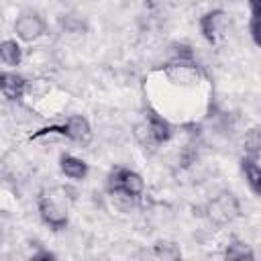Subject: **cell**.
Instances as JSON below:
<instances>
[{
	"mask_svg": "<svg viewBox=\"0 0 261 261\" xmlns=\"http://www.w3.org/2000/svg\"><path fill=\"white\" fill-rule=\"evenodd\" d=\"M145 181L143 177L126 167H114L106 177V192L110 196H124L128 200H135L143 196Z\"/></svg>",
	"mask_w": 261,
	"mask_h": 261,
	"instance_id": "cell-1",
	"label": "cell"
},
{
	"mask_svg": "<svg viewBox=\"0 0 261 261\" xmlns=\"http://www.w3.org/2000/svg\"><path fill=\"white\" fill-rule=\"evenodd\" d=\"M226 22H228V16H226L224 10H210V12L202 14L200 20H198L200 33H202V37L210 45H214V43H218L222 39L224 29H226Z\"/></svg>",
	"mask_w": 261,
	"mask_h": 261,
	"instance_id": "cell-5",
	"label": "cell"
},
{
	"mask_svg": "<svg viewBox=\"0 0 261 261\" xmlns=\"http://www.w3.org/2000/svg\"><path fill=\"white\" fill-rule=\"evenodd\" d=\"M241 169H243V173H245V179H247L251 192H253V194H261V169H259L257 159L245 155V157L241 159Z\"/></svg>",
	"mask_w": 261,
	"mask_h": 261,
	"instance_id": "cell-10",
	"label": "cell"
},
{
	"mask_svg": "<svg viewBox=\"0 0 261 261\" xmlns=\"http://www.w3.org/2000/svg\"><path fill=\"white\" fill-rule=\"evenodd\" d=\"M33 259H55L53 253H47V251H41V253H35Z\"/></svg>",
	"mask_w": 261,
	"mask_h": 261,
	"instance_id": "cell-16",
	"label": "cell"
},
{
	"mask_svg": "<svg viewBox=\"0 0 261 261\" xmlns=\"http://www.w3.org/2000/svg\"><path fill=\"white\" fill-rule=\"evenodd\" d=\"M224 257H226V259H255V253L251 251V247H249L247 243L232 241V243L226 247Z\"/></svg>",
	"mask_w": 261,
	"mask_h": 261,
	"instance_id": "cell-12",
	"label": "cell"
},
{
	"mask_svg": "<svg viewBox=\"0 0 261 261\" xmlns=\"http://www.w3.org/2000/svg\"><path fill=\"white\" fill-rule=\"evenodd\" d=\"M27 88H29V84L22 75L12 73V71L0 73V92H2L4 98L12 100V102H18L27 94Z\"/></svg>",
	"mask_w": 261,
	"mask_h": 261,
	"instance_id": "cell-7",
	"label": "cell"
},
{
	"mask_svg": "<svg viewBox=\"0 0 261 261\" xmlns=\"http://www.w3.org/2000/svg\"><path fill=\"white\" fill-rule=\"evenodd\" d=\"M155 255H157V257H163V259H177L181 253H179V249H177L175 245H171V243H157V245H155Z\"/></svg>",
	"mask_w": 261,
	"mask_h": 261,
	"instance_id": "cell-14",
	"label": "cell"
},
{
	"mask_svg": "<svg viewBox=\"0 0 261 261\" xmlns=\"http://www.w3.org/2000/svg\"><path fill=\"white\" fill-rule=\"evenodd\" d=\"M241 208H239V200L234 198V194L230 192H222L218 194L210 204H208V218L216 224H226L232 222L239 216Z\"/></svg>",
	"mask_w": 261,
	"mask_h": 261,
	"instance_id": "cell-3",
	"label": "cell"
},
{
	"mask_svg": "<svg viewBox=\"0 0 261 261\" xmlns=\"http://www.w3.org/2000/svg\"><path fill=\"white\" fill-rule=\"evenodd\" d=\"M37 206H39V214L47 226H51L53 230H63L67 226V210L51 194H41L37 200Z\"/></svg>",
	"mask_w": 261,
	"mask_h": 261,
	"instance_id": "cell-4",
	"label": "cell"
},
{
	"mask_svg": "<svg viewBox=\"0 0 261 261\" xmlns=\"http://www.w3.org/2000/svg\"><path fill=\"white\" fill-rule=\"evenodd\" d=\"M0 61L6 63V65H10V67L20 65V61H22V49H20V45L16 41H12V39L2 41L0 43Z\"/></svg>",
	"mask_w": 261,
	"mask_h": 261,
	"instance_id": "cell-11",
	"label": "cell"
},
{
	"mask_svg": "<svg viewBox=\"0 0 261 261\" xmlns=\"http://www.w3.org/2000/svg\"><path fill=\"white\" fill-rule=\"evenodd\" d=\"M259 147H261V139H259V128H251L245 137V153L253 159H259Z\"/></svg>",
	"mask_w": 261,
	"mask_h": 261,
	"instance_id": "cell-13",
	"label": "cell"
},
{
	"mask_svg": "<svg viewBox=\"0 0 261 261\" xmlns=\"http://www.w3.org/2000/svg\"><path fill=\"white\" fill-rule=\"evenodd\" d=\"M59 169L63 175H67L71 179H84L90 171V167L84 159H80L75 155H67V153L59 157Z\"/></svg>",
	"mask_w": 261,
	"mask_h": 261,
	"instance_id": "cell-9",
	"label": "cell"
},
{
	"mask_svg": "<svg viewBox=\"0 0 261 261\" xmlns=\"http://www.w3.org/2000/svg\"><path fill=\"white\" fill-rule=\"evenodd\" d=\"M65 126H67V139L69 141H73L77 145H88L92 141V126H90L86 116L71 114L65 120Z\"/></svg>",
	"mask_w": 261,
	"mask_h": 261,
	"instance_id": "cell-8",
	"label": "cell"
},
{
	"mask_svg": "<svg viewBox=\"0 0 261 261\" xmlns=\"http://www.w3.org/2000/svg\"><path fill=\"white\" fill-rule=\"evenodd\" d=\"M45 20L37 10H22L14 20V33L20 41L33 43L45 35Z\"/></svg>",
	"mask_w": 261,
	"mask_h": 261,
	"instance_id": "cell-2",
	"label": "cell"
},
{
	"mask_svg": "<svg viewBox=\"0 0 261 261\" xmlns=\"http://www.w3.org/2000/svg\"><path fill=\"white\" fill-rule=\"evenodd\" d=\"M249 10H251V18L261 20V0H249Z\"/></svg>",
	"mask_w": 261,
	"mask_h": 261,
	"instance_id": "cell-15",
	"label": "cell"
},
{
	"mask_svg": "<svg viewBox=\"0 0 261 261\" xmlns=\"http://www.w3.org/2000/svg\"><path fill=\"white\" fill-rule=\"evenodd\" d=\"M145 130H147V135L151 137V141L155 145H163V143H167L173 137L171 124L159 112H155L153 108H147V124H145Z\"/></svg>",
	"mask_w": 261,
	"mask_h": 261,
	"instance_id": "cell-6",
	"label": "cell"
}]
</instances>
